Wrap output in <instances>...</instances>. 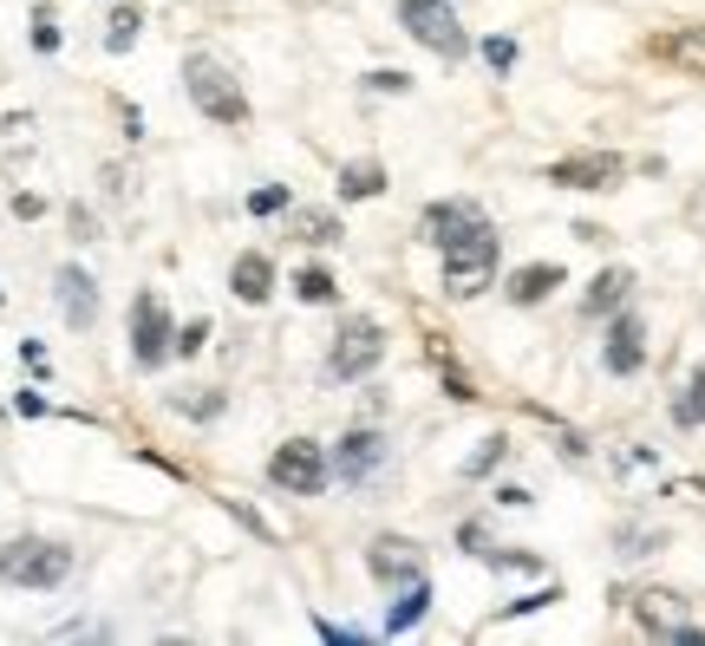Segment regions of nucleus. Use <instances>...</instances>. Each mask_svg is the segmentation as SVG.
I'll return each mask as SVG.
<instances>
[{
    "mask_svg": "<svg viewBox=\"0 0 705 646\" xmlns=\"http://www.w3.org/2000/svg\"><path fill=\"white\" fill-rule=\"evenodd\" d=\"M183 92H190V105L203 112V118H215V125H249V92H242V78L222 66V60H210V53H190L183 60Z\"/></svg>",
    "mask_w": 705,
    "mask_h": 646,
    "instance_id": "obj_1",
    "label": "nucleus"
},
{
    "mask_svg": "<svg viewBox=\"0 0 705 646\" xmlns=\"http://www.w3.org/2000/svg\"><path fill=\"white\" fill-rule=\"evenodd\" d=\"M72 555L66 542H53V536H13V542H0V581L7 587H60L72 574Z\"/></svg>",
    "mask_w": 705,
    "mask_h": 646,
    "instance_id": "obj_2",
    "label": "nucleus"
},
{
    "mask_svg": "<svg viewBox=\"0 0 705 646\" xmlns=\"http://www.w3.org/2000/svg\"><path fill=\"white\" fill-rule=\"evenodd\" d=\"M379 359H386V327H379L372 314H352V320H340V333H334V347H327V379L352 385V379H366Z\"/></svg>",
    "mask_w": 705,
    "mask_h": 646,
    "instance_id": "obj_3",
    "label": "nucleus"
},
{
    "mask_svg": "<svg viewBox=\"0 0 705 646\" xmlns=\"http://www.w3.org/2000/svg\"><path fill=\"white\" fill-rule=\"evenodd\" d=\"M327 477H334V464H327V451L314 437H287L282 451L269 457V484L287 490V497H320Z\"/></svg>",
    "mask_w": 705,
    "mask_h": 646,
    "instance_id": "obj_4",
    "label": "nucleus"
},
{
    "mask_svg": "<svg viewBox=\"0 0 705 646\" xmlns=\"http://www.w3.org/2000/svg\"><path fill=\"white\" fill-rule=\"evenodd\" d=\"M399 20H406V33L431 46L438 60H464L471 53V33L457 27V13H451V0H399Z\"/></svg>",
    "mask_w": 705,
    "mask_h": 646,
    "instance_id": "obj_5",
    "label": "nucleus"
},
{
    "mask_svg": "<svg viewBox=\"0 0 705 646\" xmlns=\"http://www.w3.org/2000/svg\"><path fill=\"white\" fill-rule=\"evenodd\" d=\"M496 282V229H477L471 242L444 248V294L451 300H477Z\"/></svg>",
    "mask_w": 705,
    "mask_h": 646,
    "instance_id": "obj_6",
    "label": "nucleus"
},
{
    "mask_svg": "<svg viewBox=\"0 0 705 646\" xmlns=\"http://www.w3.org/2000/svg\"><path fill=\"white\" fill-rule=\"evenodd\" d=\"M170 347H177V327H170L164 294H138V300H131V359L150 372V366L170 359Z\"/></svg>",
    "mask_w": 705,
    "mask_h": 646,
    "instance_id": "obj_7",
    "label": "nucleus"
},
{
    "mask_svg": "<svg viewBox=\"0 0 705 646\" xmlns=\"http://www.w3.org/2000/svg\"><path fill=\"white\" fill-rule=\"evenodd\" d=\"M634 621L653 634V640H680V646H686V640L699 646L705 640V627L686 621V601H680L673 587H640V594H634Z\"/></svg>",
    "mask_w": 705,
    "mask_h": 646,
    "instance_id": "obj_8",
    "label": "nucleus"
},
{
    "mask_svg": "<svg viewBox=\"0 0 705 646\" xmlns=\"http://www.w3.org/2000/svg\"><path fill=\"white\" fill-rule=\"evenodd\" d=\"M621 177H628V157L621 150H575V157L549 163V183L556 190H614Z\"/></svg>",
    "mask_w": 705,
    "mask_h": 646,
    "instance_id": "obj_9",
    "label": "nucleus"
},
{
    "mask_svg": "<svg viewBox=\"0 0 705 646\" xmlns=\"http://www.w3.org/2000/svg\"><path fill=\"white\" fill-rule=\"evenodd\" d=\"M477 229H491V215L477 210L471 197H444V203H431V210L419 215V235L444 255V248H457V242H471Z\"/></svg>",
    "mask_w": 705,
    "mask_h": 646,
    "instance_id": "obj_10",
    "label": "nucleus"
},
{
    "mask_svg": "<svg viewBox=\"0 0 705 646\" xmlns=\"http://www.w3.org/2000/svg\"><path fill=\"white\" fill-rule=\"evenodd\" d=\"M366 569H372V581H386V587H406V581L424 574V549L412 542V536H372Z\"/></svg>",
    "mask_w": 705,
    "mask_h": 646,
    "instance_id": "obj_11",
    "label": "nucleus"
},
{
    "mask_svg": "<svg viewBox=\"0 0 705 646\" xmlns=\"http://www.w3.org/2000/svg\"><path fill=\"white\" fill-rule=\"evenodd\" d=\"M601 366L614 372V379H634L640 366H646V327H640V314H614L608 320V340H601Z\"/></svg>",
    "mask_w": 705,
    "mask_h": 646,
    "instance_id": "obj_12",
    "label": "nucleus"
},
{
    "mask_svg": "<svg viewBox=\"0 0 705 646\" xmlns=\"http://www.w3.org/2000/svg\"><path fill=\"white\" fill-rule=\"evenodd\" d=\"M646 53H653V60H666L673 72H686V78H705V20H686V27L653 33V40H646Z\"/></svg>",
    "mask_w": 705,
    "mask_h": 646,
    "instance_id": "obj_13",
    "label": "nucleus"
},
{
    "mask_svg": "<svg viewBox=\"0 0 705 646\" xmlns=\"http://www.w3.org/2000/svg\"><path fill=\"white\" fill-rule=\"evenodd\" d=\"M379 464H386V437H379L372 425L347 431V437L334 444V477H347V484H366Z\"/></svg>",
    "mask_w": 705,
    "mask_h": 646,
    "instance_id": "obj_14",
    "label": "nucleus"
},
{
    "mask_svg": "<svg viewBox=\"0 0 705 646\" xmlns=\"http://www.w3.org/2000/svg\"><path fill=\"white\" fill-rule=\"evenodd\" d=\"M53 294H60V314H66V327H78V333H85V327H92V320H98V282H92V275H85V268H60V275H53Z\"/></svg>",
    "mask_w": 705,
    "mask_h": 646,
    "instance_id": "obj_15",
    "label": "nucleus"
},
{
    "mask_svg": "<svg viewBox=\"0 0 705 646\" xmlns=\"http://www.w3.org/2000/svg\"><path fill=\"white\" fill-rule=\"evenodd\" d=\"M229 294H235V300H249V307H262V300L275 294V262H269L262 248L235 255V262H229Z\"/></svg>",
    "mask_w": 705,
    "mask_h": 646,
    "instance_id": "obj_16",
    "label": "nucleus"
},
{
    "mask_svg": "<svg viewBox=\"0 0 705 646\" xmlns=\"http://www.w3.org/2000/svg\"><path fill=\"white\" fill-rule=\"evenodd\" d=\"M628 294H634V268H601V275L588 282V294H581V320H608V314H621Z\"/></svg>",
    "mask_w": 705,
    "mask_h": 646,
    "instance_id": "obj_17",
    "label": "nucleus"
},
{
    "mask_svg": "<svg viewBox=\"0 0 705 646\" xmlns=\"http://www.w3.org/2000/svg\"><path fill=\"white\" fill-rule=\"evenodd\" d=\"M562 282H568L562 262H529V268H516V275H509V287H503V294H509L516 307H536V300H549Z\"/></svg>",
    "mask_w": 705,
    "mask_h": 646,
    "instance_id": "obj_18",
    "label": "nucleus"
},
{
    "mask_svg": "<svg viewBox=\"0 0 705 646\" xmlns=\"http://www.w3.org/2000/svg\"><path fill=\"white\" fill-rule=\"evenodd\" d=\"M424 607H431V581H406L399 587V601H392V614H386V634H406V627H419L424 621Z\"/></svg>",
    "mask_w": 705,
    "mask_h": 646,
    "instance_id": "obj_19",
    "label": "nucleus"
},
{
    "mask_svg": "<svg viewBox=\"0 0 705 646\" xmlns=\"http://www.w3.org/2000/svg\"><path fill=\"white\" fill-rule=\"evenodd\" d=\"M340 197H347V203L386 197V163H347V170H340Z\"/></svg>",
    "mask_w": 705,
    "mask_h": 646,
    "instance_id": "obj_20",
    "label": "nucleus"
},
{
    "mask_svg": "<svg viewBox=\"0 0 705 646\" xmlns=\"http://www.w3.org/2000/svg\"><path fill=\"white\" fill-rule=\"evenodd\" d=\"M294 235L314 242V248H334V242H340V215L334 210H294Z\"/></svg>",
    "mask_w": 705,
    "mask_h": 646,
    "instance_id": "obj_21",
    "label": "nucleus"
},
{
    "mask_svg": "<svg viewBox=\"0 0 705 646\" xmlns=\"http://www.w3.org/2000/svg\"><path fill=\"white\" fill-rule=\"evenodd\" d=\"M673 425H680V431H699L705 425V366L680 385V399H673Z\"/></svg>",
    "mask_w": 705,
    "mask_h": 646,
    "instance_id": "obj_22",
    "label": "nucleus"
},
{
    "mask_svg": "<svg viewBox=\"0 0 705 646\" xmlns=\"http://www.w3.org/2000/svg\"><path fill=\"white\" fill-rule=\"evenodd\" d=\"M294 300H307V307H334V300H340V282H334L327 268H301V275H294Z\"/></svg>",
    "mask_w": 705,
    "mask_h": 646,
    "instance_id": "obj_23",
    "label": "nucleus"
},
{
    "mask_svg": "<svg viewBox=\"0 0 705 646\" xmlns=\"http://www.w3.org/2000/svg\"><path fill=\"white\" fill-rule=\"evenodd\" d=\"M138 27H144V7H118V13H112L105 46H112V53H131V46H138Z\"/></svg>",
    "mask_w": 705,
    "mask_h": 646,
    "instance_id": "obj_24",
    "label": "nucleus"
},
{
    "mask_svg": "<svg viewBox=\"0 0 705 646\" xmlns=\"http://www.w3.org/2000/svg\"><path fill=\"white\" fill-rule=\"evenodd\" d=\"M503 457H509V437H484V451H477V457L464 464V477H491Z\"/></svg>",
    "mask_w": 705,
    "mask_h": 646,
    "instance_id": "obj_25",
    "label": "nucleus"
},
{
    "mask_svg": "<svg viewBox=\"0 0 705 646\" xmlns=\"http://www.w3.org/2000/svg\"><path fill=\"white\" fill-rule=\"evenodd\" d=\"M203 347H210V320H203V314H197V320H190V327H177V347H170V353L197 359V353H203Z\"/></svg>",
    "mask_w": 705,
    "mask_h": 646,
    "instance_id": "obj_26",
    "label": "nucleus"
},
{
    "mask_svg": "<svg viewBox=\"0 0 705 646\" xmlns=\"http://www.w3.org/2000/svg\"><path fill=\"white\" fill-rule=\"evenodd\" d=\"M549 601H562V587H556V581H549V587H536V594H523V601H509V607H503L496 621H516V614H536V607H549Z\"/></svg>",
    "mask_w": 705,
    "mask_h": 646,
    "instance_id": "obj_27",
    "label": "nucleus"
},
{
    "mask_svg": "<svg viewBox=\"0 0 705 646\" xmlns=\"http://www.w3.org/2000/svg\"><path fill=\"white\" fill-rule=\"evenodd\" d=\"M484 60H491V72H509L516 66V40H509V33H491V40H484Z\"/></svg>",
    "mask_w": 705,
    "mask_h": 646,
    "instance_id": "obj_28",
    "label": "nucleus"
},
{
    "mask_svg": "<svg viewBox=\"0 0 705 646\" xmlns=\"http://www.w3.org/2000/svg\"><path fill=\"white\" fill-rule=\"evenodd\" d=\"M275 210H287V183H269V190L249 197V215H275Z\"/></svg>",
    "mask_w": 705,
    "mask_h": 646,
    "instance_id": "obj_29",
    "label": "nucleus"
},
{
    "mask_svg": "<svg viewBox=\"0 0 705 646\" xmlns=\"http://www.w3.org/2000/svg\"><path fill=\"white\" fill-rule=\"evenodd\" d=\"M366 85H372V92H412V72L379 66V72H366Z\"/></svg>",
    "mask_w": 705,
    "mask_h": 646,
    "instance_id": "obj_30",
    "label": "nucleus"
},
{
    "mask_svg": "<svg viewBox=\"0 0 705 646\" xmlns=\"http://www.w3.org/2000/svg\"><path fill=\"white\" fill-rule=\"evenodd\" d=\"M33 46H40V53H60V27H53V13H46V7L33 13Z\"/></svg>",
    "mask_w": 705,
    "mask_h": 646,
    "instance_id": "obj_31",
    "label": "nucleus"
},
{
    "mask_svg": "<svg viewBox=\"0 0 705 646\" xmlns=\"http://www.w3.org/2000/svg\"><path fill=\"white\" fill-rule=\"evenodd\" d=\"M484 562H491V569H503V574H509V569H516V574H536V569H543L536 555H509V549H491Z\"/></svg>",
    "mask_w": 705,
    "mask_h": 646,
    "instance_id": "obj_32",
    "label": "nucleus"
},
{
    "mask_svg": "<svg viewBox=\"0 0 705 646\" xmlns=\"http://www.w3.org/2000/svg\"><path fill=\"white\" fill-rule=\"evenodd\" d=\"M653 549H660L653 529H621V555H653Z\"/></svg>",
    "mask_w": 705,
    "mask_h": 646,
    "instance_id": "obj_33",
    "label": "nucleus"
},
{
    "mask_svg": "<svg viewBox=\"0 0 705 646\" xmlns=\"http://www.w3.org/2000/svg\"><path fill=\"white\" fill-rule=\"evenodd\" d=\"M457 542H464V555H491V529H484V522H464Z\"/></svg>",
    "mask_w": 705,
    "mask_h": 646,
    "instance_id": "obj_34",
    "label": "nucleus"
},
{
    "mask_svg": "<svg viewBox=\"0 0 705 646\" xmlns=\"http://www.w3.org/2000/svg\"><path fill=\"white\" fill-rule=\"evenodd\" d=\"M320 640H334V646H359L366 634H359V627H340V621H320Z\"/></svg>",
    "mask_w": 705,
    "mask_h": 646,
    "instance_id": "obj_35",
    "label": "nucleus"
},
{
    "mask_svg": "<svg viewBox=\"0 0 705 646\" xmlns=\"http://www.w3.org/2000/svg\"><path fill=\"white\" fill-rule=\"evenodd\" d=\"M183 412H190V419H215V412H222V392H203V399H183Z\"/></svg>",
    "mask_w": 705,
    "mask_h": 646,
    "instance_id": "obj_36",
    "label": "nucleus"
},
{
    "mask_svg": "<svg viewBox=\"0 0 705 646\" xmlns=\"http://www.w3.org/2000/svg\"><path fill=\"white\" fill-rule=\"evenodd\" d=\"M92 235H98V222H92V210H78V203H72V242H92Z\"/></svg>",
    "mask_w": 705,
    "mask_h": 646,
    "instance_id": "obj_37",
    "label": "nucleus"
},
{
    "mask_svg": "<svg viewBox=\"0 0 705 646\" xmlns=\"http://www.w3.org/2000/svg\"><path fill=\"white\" fill-rule=\"evenodd\" d=\"M46 210V203H40V197H27V190H20V197H13V215H20V222H33V215Z\"/></svg>",
    "mask_w": 705,
    "mask_h": 646,
    "instance_id": "obj_38",
    "label": "nucleus"
},
{
    "mask_svg": "<svg viewBox=\"0 0 705 646\" xmlns=\"http://www.w3.org/2000/svg\"><path fill=\"white\" fill-rule=\"evenodd\" d=\"M0 307H7V300H0Z\"/></svg>",
    "mask_w": 705,
    "mask_h": 646,
    "instance_id": "obj_39",
    "label": "nucleus"
}]
</instances>
